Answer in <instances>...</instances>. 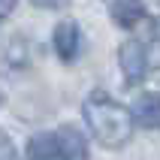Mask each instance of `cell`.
<instances>
[{
  "label": "cell",
  "instance_id": "8",
  "mask_svg": "<svg viewBox=\"0 0 160 160\" xmlns=\"http://www.w3.org/2000/svg\"><path fill=\"white\" fill-rule=\"evenodd\" d=\"M0 160H15V145L9 142V136L0 130Z\"/></svg>",
  "mask_w": 160,
  "mask_h": 160
},
{
  "label": "cell",
  "instance_id": "9",
  "mask_svg": "<svg viewBox=\"0 0 160 160\" xmlns=\"http://www.w3.org/2000/svg\"><path fill=\"white\" fill-rule=\"evenodd\" d=\"M15 3H18V0H0V21L15 12Z\"/></svg>",
  "mask_w": 160,
  "mask_h": 160
},
{
  "label": "cell",
  "instance_id": "10",
  "mask_svg": "<svg viewBox=\"0 0 160 160\" xmlns=\"http://www.w3.org/2000/svg\"><path fill=\"white\" fill-rule=\"evenodd\" d=\"M36 6H45V9H58V6H63L67 0H33Z\"/></svg>",
  "mask_w": 160,
  "mask_h": 160
},
{
  "label": "cell",
  "instance_id": "11",
  "mask_svg": "<svg viewBox=\"0 0 160 160\" xmlns=\"http://www.w3.org/2000/svg\"><path fill=\"white\" fill-rule=\"evenodd\" d=\"M106 3H109V6H112V3H121V0H106Z\"/></svg>",
  "mask_w": 160,
  "mask_h": 160
},
{
  "label": "cell",
  "instance_id": "4",
  "mask_svg": "<svg viewBox=\"0 0 160 160\" xmlns=\"http://www.w3.org/2000/svg\"><path fill=\"white\" fill-rule=\"evenodd\" d=\"M54 136H58L61 160H91L88 139H85L76 127H61V130H54Z\"/></svg>",
  "mask_w": 160,
  "mask_h": 160
},
{
  "label": "cell",
  "instance_id": "5",
  "mask_svg": "<svg viewBox=\"0 0 160 160\" xmlns=\"http://www.w3.org/2000/svg\"><path fill=\"white\" fill-rule=\"evenodd\" d=\"M130 115H133V121L139 127H148V130H154V127H160V94H139L133 103V109H130Z\"/></svg>",
  "mask_w": 160,
  "mask_h": 160
},
{
  "label": "cell",
  "instance_id": "2",
  "mask_svg": "<svg viewBox=\"0 0 160 160\" xmlns=\"http://www.w3.org/2000/svg\"><path fill=\"white\" fill-rule=\"evenodd\" d=\"M118 63L124 72L127 85H139L151 70V54H148V42L145 39H127L118 48Z\"/></svg>",
  "mask_w": 160,
  "mask_h": 160
},
{
  "label": "cell",
  "instance_id": "1",
  "mask_svg": "<svg viewBox=\"0 0 160 160\" xmlns=\"http://www.w3.org/2000/svg\"><path fill=\"white\" fill-rule=\"evenodd\" d=\"M82 115H85V124L91 127V133L97 142H103L106 148H121V145L130 142L133 136V115L130 109L121 106L118 100H112L106 91H94L85 103H82Z\"/></svg>",
  "mask_w": 160,
  "mask_h": 160
},
{
  "label": "cell",
  "instance_id": "6",
  "mask_svg": "<svg viewBox=\"0 0 160 160\" xmlns=\"http://www.w3.org/2000/svg\"><path fill=\"white\" fill-rule=\"evenodd\" d=\"M109 12H112V21L121 24V27H136V24H142V21H145L142 0H121V3H112Z\"/></svg>",
  "mask_w": 160,
  "mask_h": 160
},
{
  "label": "cell",
  "instance_id": "3",
  "mask_svg": "<svg viewBox=\"0 0 160 160\" xmlns=\"http://www.w3.org/2000/svg\"><path fill=\"white\" fill-rule=\"evenodd\" d=\"M52 45H54V52H58V58H61L63 63H72L82 54V30H79V24H76L72 18L61 21V24L54 27Z\"/></svg>",
  "mask_w": 160,
  "mask_h": 160
},
{
  "label": "cell",
  "instance_id": "7",
  "mask_svg": "<svg viewBox=\"0 0 160 160\" xmlns=\"http://www.w3.org/2000/svg\"><path fill=\"white\" fill-rule=\"evenodd\" d=\"M27 160H61L54 130H52V133H36V136H30V142H27Z\"/></svg>",
  "mask_w": 160,
  "mask_h": 160
}]
</instances>
